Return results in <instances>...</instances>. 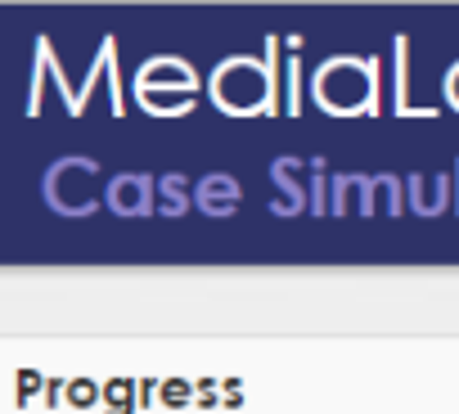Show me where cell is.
Returning a JSON list of instances; mask_svg holds the SVG:
<instances>
[{"label":"cell","instance_id":"cell-11","mask_svg":"<svg viewBox=\"0 0 459 414\" xmlns=\"http://www.w3.org/2000/svg\"><path fill=\"white\" fill-rule=\"evenodd\" d=\"M19 383H23V392H19V401H28V396H32V387H41V378H37V374H23Z\"/></svg>","mask_w":459,"mask_h":414},{"label":"cell","instance_id":"cell-10","mask_svg":"<svg viewBox=\"0 0 459 414\" xmlns=\"http://www.w3.org/2000/svg\"><path fill=\"white\" fill-rule=\"evenodd\" d=\"M446 95H450V104L459 108V64L450 68V77H446Z\"/></svg>","mask_w":459,"mask_h":414},{"label":"cell","instance_id":"cell-6","mask_svg":"<svg viewBox=\"0 0 459 414\" xmlns=\"http://www.w3.org/2000/svg\"><path fill=\"white\" fill-rule=\"evenodd\" d=\"M235 203H239V189L235 180H203V207L207 212H235Z\"/></svg>","mask_w":459,"mask_h":414},{"label":"cell","instance_id":"cell-7","mask_svg":"<svg viewBox=\"0 0 459 414\" xmlns=\"http://www.w3.org/2000/svg\"><path fill=\"white\" fill-rule=\"evenodd\" d=\"M104 405H108L113 414H126V410H131V383H108V387H104Z\"/></svg>","mask_w":459,"mask_h":414},{"label":"cell","instance_id":"cell-1","mask_svg":"<svg viewBox=\"0 0 459 414\" xmlns=\"http://www.w3.org/2000/svg\"><path fill=\"white\" fill-rule=\"evenodd\" d=\"M212 99L225 113H262L271 108V73L253 59H225L212 73Z\"/></svg>","mask_w":459,"mask_h":414},{"label":"cell","instance_id":"cell-4","mask_svg":"<svg viewBox=\"0 0 459 414\" xmlns=\"http://www.w3.org/2000/svg\"><path fill=\"white\" fill-rule=\"evenodd\" d=\"M50 203L59 207V212H91V203H95V167L86 158L59 162L50 171Z\"/></svg>","mask_w":459,"mask_h":414},{"label":"cell","instance_id":"cell-5","mask_svg":"<svg viewBox=\"0 0 459 414\" xmlns=\"http://www.w3.org/2000/svg\"><path fill=\"white\" fill-rule=\"evenodd\" d=\"M149 194L153 189H149L144 176H122V180L108 185V203L117 207V212H126V217L131 212H149Z\"/></svg>","mask_w":459,"mask_h":414},{"label":"cell","instance_id":"cell-8","mask_svg":"<svg viewBox=\"0 0 459 414\" xmlns=\"http://www.w3.org/2000/svg\"><path fill=\"white\" fill-rule=\"evenodd\" d=\"M95 396H100V392H95V383H91V378L68 383V405H82V410H86V405H95Z\"/></svg>","mask_w":459,"mask_h":414},{"label":"cell","instance_id":"cell-2","mask_svg":"<svg viewBox=\"0 0 459 414\" xmlns=\"http://www.w3.org/2000/svg\"><path fill=\"white\" fill-rule=\"evenodd\" d=\"M316 99L329 113H360L374 104V73L360 59H333L316 73Z\"/></svg>","mask_w":459,"mask_h":414},{"label":"cell","instance_id":"cell-9","mask_svg":"<svg viewBox=\"0 0 459 414\" xmlns=\"http://www.w3.org/2000/svg\"><path fill=\"white\" fill-rule=\"evenodd\" d=\"M194 392H189V383H180V378H167L162 383V405H185Z\"/></svg>","mask_w":459,"mask_h":414},{"label":"cell","instance_id":"cell-3","mask_svg":"<svg viewBox=\"0 0 459 414\" xmlns=\"http://www.w3.org/2000/svg\"><path fill=\"white\" fill-rule=\"evenodd\" d=\"M194 86L198 77L185 59H153L149 68H140V82H135L140 104L149 113H185L194 104Z\"/></svg>","mask_w":459,"mask_h":414}]
</instances>
